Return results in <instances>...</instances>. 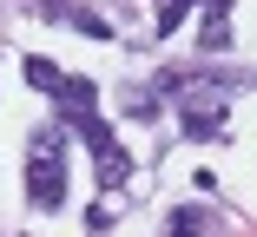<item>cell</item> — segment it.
<instances>
[{
    "label": "cell",
    "instance_id": "3",
    "mask_svg": "<svg viewBox=\"0 0 257 237\" xmlns=\"http://www.w3.org/2000/svg\"><path fill=\"white\" fill-rule=\"evenodd\" d=\"M218 132H224V99H218V92L185 106V138H218Z\"/></svg>",
    "mask_w": 257,
    "mask_h": 237
},
{
    "label": "cell",
    "instance_id": "2",
    "mask_svg": "<svg viewBox=\"0 0 257 237\" xmlns=\"http://www.w3.org/2000/svg\"><path fill=\"white\" fill-rule=\"evenodd\" d=\"M92 165H99V191H119V184L132 178V152L119 145V138H106V145H92Z\"/></svg>",
    "mask_w": 257,
    "mask_h": 237
},
{
    "label": "cell",
    "instance_id": "5",
    "mask_svg": "<svg viewBox=\"0 0 257 237\" xmlns=\"http://www.w3.org/2000/svg\"><path fill=\"white\" fill-rule=\"evenodd\" d=\"M20 73H27V86H33V92H46V99H53V86L66 79L53 60H40V53H27V60H20Z\"/></svg>",
    "mask_w": 257,
    "mask_h": 237
},
{
    "label": "cell",
    "instance_id": "9",
    "mask_svg": "<svg viewBox=\"0 0 257 237\" xmlns=\"http://www.w3.org/2000/svg\"><path fill=\"white\" fill-rule=\"evenodd\" d=\"M66 20H73V27H79L86 40H112V27H106V20H99V14H66Z\"/></svg>",
    "mask_w": 257,
    "mask_h": 237
},
{
    "label": "cell",
    "instance_id": "4",
    "mask_svg": "<svg viewBox=\"0 0 257 237\" xmlns=\"http://www.w3.org/2000/svg\"><path fill=\"white\" fill-rule=\"evenodd\" d=\"M53 99H60V112L73 119V112H92V106H99V86H92V79H60Z\"/></svg>",
    "mask_w": 257,
    "mask_h": 237
},
{
    "label": "cell",
    "instance_id": "8",
    "mask_svg": "<svg viewBox=\"0 0 257 237\" xmlns=\"http://www.w3.org/2000/svg\"><path fill=\"white\" fill-rule=\"evenodd\" d=\"M198 7V0H165V7H159V33H178V20Z\"/></svg>",
    "mask_w": 257,
    "mask_h": 237
},
{
    "label": "cell",
    "instance_id": "1",
    "mask_svg": "<svg viewBox=\"0 0 257 237\" xmlns=\"http://www.w3.org/2000/svg\"><path fill=\"white\" fill-rule=\"evenodd\" d=\"M27 204H40V211H60V204H66V171H60V158L33 152V165H27Z\"/></svg>",
    "mask_w": 257,
    "mask_h": 237
},
{
    "label": "cell",
    "instance_id": "7",
    "mask_svg": "<svg viewBox=\"0 0 257 237\" xmlns=\"http://www.w3.org/2000/svg\"><path fill=\"white\" fill-rule=\"evenodd\" d=\"M165 237H204V211H198V204H185V211L172 217V230H165Z\"/></svg>",
    "mask_w": 257,
    "mask_h": 237
},
{
    "label": "cell",
    "instance_id": "6",
    "mask_svg": "<svg viewBox=\"0 0 257 237\" xmlns=\"http://www.w3.org/2000/svg\"><path fill=\"white\" fill-rule=\"evenodd\" d=\"M119 106H125L132 119H159V92H139V86H125V92H119Z\"/></svg>",
    "mask_w": 257,
    "mask_h": 237
}]
</instances>
